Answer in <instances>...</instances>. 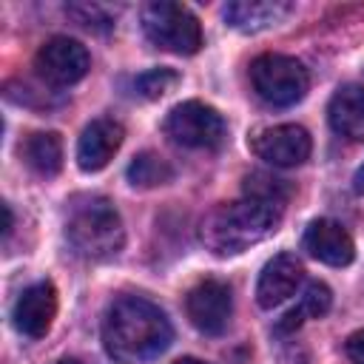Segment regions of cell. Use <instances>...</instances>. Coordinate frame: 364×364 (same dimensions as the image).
Segmentation results:
<instances>
[{
	"label": "cell",
	"mask_w": 364,
	"mask_h": 364,
	"mask_svg": "<svg viewBox=\"0 0 364 364\" xmlns=\"http://www.w3.org/2000/svg\"><path fill=\"white\" fill-rule=\"evenodd\" d=\"M173 338L168 316L142 296H122L111 301L102 318V344L114 361L139 364L168 350Z\"/></svg>",
	"instance_id": "1"
},
{
	"label": "cell",
	"mask_w": 364,
	"mask_h": 364,
	"mask_svg": "<svg viewBox=\"0 0 364 364\" xmlns=\"http://www.w3.org/2000/svg\"><path fill=\"white\" fill-rule=\"evenodd\" d=\"M282 219V208L242 196L236 202H222L216 205L199 225V236L208 250L216 256H236L247 250L250 245H259L267 239Z\"/></svg>",
	"instance_id": "2"
},
{
	"label": "cell",
	"mask_w": 364,
	"mask_h": 364,
	"mask_svg": "<svg viewBox=\"0 0 364 364\" xmlns=\"http://www.w3.org/2000/svg\"><path fill=\"white\" fill-rule=\"evenodd\" d=\"M65 239L82 259H111L125 245V228L119 210L105 196H80L68 208Z\"/></svg>",
	"instance_id": "3"
},
{
	"label": "cell",
	"mask_w": 364,
	"mask_h": 364,
	"mask_svg": "<svg viewBox=\"0 0 364 364\" xmlns=\"http://www.w3.org/2000/svg\"><path fill=\"white\" fill-rule=\"evenodd\" d=\"M250 85L256 97L273 108H287L304 100L310 88L307 68L287 54H262L250 63Z\"/></svg>",
	"instance_id": "4"
},
{
	"label": "cell",
	"mask_w": 364,
	"mask_h": 364,
	"mask_svg": "<svg viewBox=\"0 0 364 364\" xmlns=\"http://www.w3.org/2000/svg\"><path fill=\"white\" fill-rule=\"evenodd\" d=\"M142 31L156 48L171 54H196L202 46L199 20L171 0H154L142 9Z\"/></svg>",
	"instance_id": "5"
},
{
	"label": "cell",
	"mask_w": 364,
	"mask_h": 364,
	"mask_svg": "<svg viewBox=\"0 0 364 364\" xmlns=\"http://www.w3.org/2000/svg\"><path fill=\"white\" fill-rule=\"evenodd\" d=\"M162 128H165L171 142H176L182 148H193V151H213L225 142L222 114L216 108L199 102V100H188V102L173 105L168 111Z\"/></svg>",
	"instance_id": "6"
},
{
	"label": "cell",
	"mask_w": 364,
	"mask_h": 364,
	"mask_svg": "<svg viewBox=\"0 0 364 364\" xmlns=\"http://www.w3.org/2000/svg\"><path fill=\"white\" fill-rule=\"evenodd\" d=\"M34 68L51 85H74L88 74L91 57L82 43L71 37H51L37 48Z\"/></svg>",
	"instance_id": "7"
},
{
	"label": "cell",
	"mask_w": 364,
	"mask_h": 364,
	"mask_svg": "<svg viewBox=\"0 0 364 364\" xmlns=\"http://www.w3.org/2000/svg\"><path fill=\"white\" fill-rule=\"evenodd\" d=\"M185 313L191 318V324L205 333V336H219L233 313V299H230V287L219 279H202L199 284H193L185 296Z\"/></svg>",
	"instance_id": "8"
},
{
	"label": "cell",
	"mask_w": 364,
	"mask_h": 364,
	"mask_svg": "<svg viewBox=\"0 0 364 364\" xmlns=\"http://www.w3.org/2000/svg\"><path fill=\"white\" fill-rule=\"evenodd\" d=\"M250 151L276 165V168H293V165H301L310 151H313V142H310V134L301 128V125H270V128H259L253 131L250 136Z\"/></svg>",
	"instance_id": "9"
},
{
	"label": "cell",
	"mask_w": 364,
	"mask_h": 364,
	"mask_svg": "<svg viewBox=\"0 0 364 364\" xmlns=\"http://www.w3.org/2000/svg\"><path fill=\"white\" fill-rule=\"evenodd\" d=\"M54 316H57V290L51 282H37L26 287L11 310L14 327L28 338H43L51 330Z\"/></svg>",
	"instance_id": "10"
},
{
	"label": "cell",
	"mask_w": 364,
	"mask_h": 364,
	"mask_svg": "<svg viewBox=\"0 0 364 364\" xmlns=\"http://www.w3.org/2000/svg\"><path fill=\"white\" fill-rule=\"evenodd\" d=\"M122 136H125V128L117 119H111V117L91 119L77 142V165L88 173L102 171L119 151Z\"/></svg>",
	"instance_id": "11"
},
{
	"label": "cell",
	"mask_w": 364,
	"mask_h": 364,
	"mask_svg": "<svg viewBox=\"0 0 364 364\" xmlns=\"http://www.w3.org/2000/svg\"><path fill=\"white\" fill-rule=\"evenodd\" d=\"M301 279H304V270H301V262L293 253L273 256L262 267L259 282H256V301H259V307H264V310L279 307L282 301H287L299 290Z\"/></svg>",
	"instance_id": "12"
},
{
	"label": "cell",
	"mask_w": 364,
	"mask_h": 364,
	"mask_svg": "<svg viewBox=\"0 0 364 364\" xmlns=\"http://www.w3.org/2000/svg\"><path fill=\"white\" fill-rule=\"evenodd\" d=\"M304 250L330 267H344L355 256L353 236L336 219H313L304 230Z\"/></svg>",
	"instance_id": "13"
},
{
	"label": "cell",
	"mask_w": 364,
	"mask_h": 364,
	"mask_svg": "<svg viewBox=\"0 0 364 364\" xmlns=\"http://www.w3.org/2000/svg\"><path fill=\"white\" fill-rule=\"evenodd\" d=\"M225 23L236 31H264L293 14V3L284 0H233L225 6Z\"/></svg>",
	"instance_id": "14"
},
{
	"label": "cell",
	"mask_w": 364,
	"mask_h": 364,
	"mask_svg": "<svg viewBox=\"0 0 364 364\" xmlns=\"http://www.w3.org/2000/svg\"><path fill=\"white\" fill-rule=\"evenodd\" d=\"M327 119L338 136L350 142H364V85H341L330 97Z\"/></svg>",
	"instance_id": "15"
},
{
	"label": "cell",
	"mask_w": 364,
	"mask_h": 364,
	"mask_svg": "<svg viewBox=\"0 0 364 364\" xmlns=\"http://www.w3.org/2000/svg\"><path fill=\"white\" fill-rule=\"evenodd\" d=\"M20 156L37 176H54L63 168V142L54 131H34L23 139Z\"/></svg>",
	"instance_id": "16"
},
{
	"label": "cell",
	"mask_w": 364,
	"mask_h": 364,
	"mask_svg": "<svg viewBox=\"0 0 364 364\" xmlns=\"http://www.w3.org/2000/svg\"><path fill=\"white\" fill-rule=\"evenodd\" d=\"M330 304H333V293H330V287L324 284V282H310L307 287H304V293H301V301H299V307H293L284 318H282V330H296L304 318H321L327 310H330Z\"/></svg>",
	"instance_id": "17"
},
{
	"label": "cell",
	"mask_w": 364,
	"mask_h": 364,
	"mask_svg": "<svg viewBox=\"0 0 364 364\" xmlns=\"http://www.w3.org/2000/svg\"><path fill=\"white\" fill-rule=\"evenodd\" d=\"M128 182L134 188H156V185H165L173 179V168L168 165V159H162L159 154L154 151H142L131 159L128 171H125Z\"/></svg>",
	"instance_id": "18"
},
{
	"label": "cell",
	"mask_w": 364,
	"mask_h": 364,
	"mask_svg": "<svg viewBox=\"0 0 364 364\" xmlns=\"http://www.w3.org/2000/svg\"><path fill=\"white\" fill-rule=\"evenodd\" d=\"M245 196H253V199L284 208V202L290 196V188L284 185V179H276L270 173H250L245 179Z\"/></svg>",
	"instance_id": "19"
},
{
	"label": "cell",
	"mask_w": 364,
	"mask_h": 364,
	"mask_svg": "<svg viewBox=\"0 0 364 364\" xmlns=\"http://www.w3.org/2000/svg\"><path fill=\"white\" fill-rule=\"evenodd\" d=\"M176 82H179V74L176 71H171V68H151V71H145V74H139L134 80V88H136L139 97L156 100V97L168 94Z\"/></svg>",
	"instance_id": "20"
},
{
	"label": "cell",
	"mask_w": 364,
	"mask_h": 364,
	"mask_svg": "<svg viewBox=\"0 0 364 364\" xmlns=\"http://www.w3.org/2000/svg\"><path fill=\"white\" fill-rule=\"evenodd\" d=\"M68 14H71L80 26H85V28H97V31L114 26V20H111L100 6H91V3H74V6H68Z\"/></svg>",
	"instance_id": "21"
},
{
	"label": "cell",
	"mask_w": 364,
	"mask_h": 364,
	"mask_svg": "<svg viewBox=\"0 0 364 364\" xmlns=\"http://www.w3.org/2000/svg\"><path fill=\"white\" fill-rule=\"evenodd\" d=\"M344 350H347V358H350L353 364H364V330H355V333L347 338Z\"/></svg>",
	"instance_id": "22"
},
{
	"label": "cell",
	"mask_w": 364,
	"mask_h": 364,
	"mask_svg": "<svg viewBox=\"0 0 364 364\" xmlns=\"http://www.w3.org/2000/svg\"><path fill=\"white\" fill-rule=\"evenodd\" d=\"M353 188H355L358 193H364V162L358 165V171H355V176H353Z\"/></svg>",
	"instance_id": "23"
},
{
	"label": "cell",
	"mask_w": 364,
	"mask_h": 364,
	"mask_svg": "<svg viewBox=\"0 0 364 364\" xmlns=\"http://www.w3.org/2000/svg\"><path fill=\"white\" fill-rule=\"evenodd\" d=\"M3 213H6V236H9L11 228H14V216H11V208L9 205H3Z\"/></svg>",
	"instance_id": "24"
},
{
	"label": "cell",
	"mask_w": 364,
	"mask_h": 364,
	"mask_svg": "<svg viewBox=\"0 0 364 364\" xmlns=\"http://www.w3.org/2000/svg\"><path fill=\"white\" fill-rule=\"evenodd\" d=\"M173 364H205V361H199V358H179V361H173Z\"/></svg>",
	"instance_id": "25"
},
{
	"label": "cell",
	"mask_w": 364,
	"mask_h": 364,
	"mask_svg": "<svg viewBox=\"0 0 364 364\" xmlns=\"http://www.w3.org/2000/svg\"><path fill=\"white\" fill-rule=\"evenodd\" d=\"M54 364H80L77 358H60V361H54Z\"/></svg>",
	"instance_id": "26"
}]
</instances>
